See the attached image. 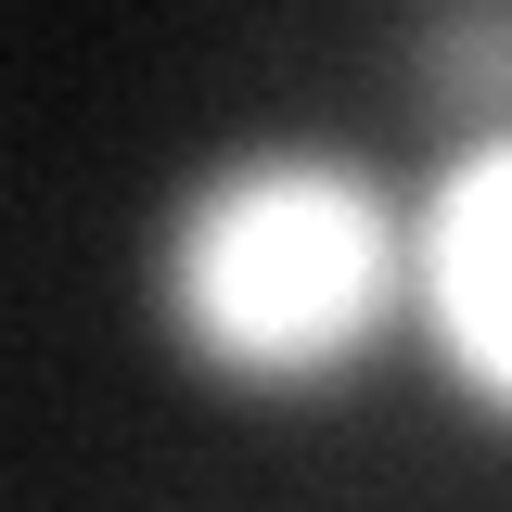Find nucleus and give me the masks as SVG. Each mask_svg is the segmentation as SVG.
I'll return each instance as SVG.
<instances>
[{
  "mask_svg": "<svg viewBox=\"0 0 512 512\" xmlns=\"http://www.w3.org/2000/svg\"><path fill=\"white\" fill-rule=\"evenodd\" d=\"M154 333L231 397H333L410 333V205L333 141H244L154 218Z\"/></svg>",
  "mask_w": 512,
  "mask_h": 512,
  "instance_id": "obj_1",
  "label": "nucleus"
},
{
  "mask_svg": "<svg viewBox=\"0 0 512 512\" xmlns=\"http://www.w3.org/2000/svg\"><path fill=\"white\" fill-rule=\"evenodd\" d=\"M410 333L487 423H512V128L461 141L436 205H410Z\"/></svg>",
  "mask_w": 512,
  "mask_h": 512,
  "instance_id": "obj_2",
  "label": "nucleus"
},
{
  "mask_svg": "<svg viewBox=\"0 0 512 512\" xmlns=\"http://www.w3.org/2000/svg\"><path fill=\"white\" fill-rule=\"evenodd\" d=\"M410 90L461 141H500L512 128V0H436L423 39H410Z\"/></svg>",
  "mask_w": 512,
  "mask_h": 512,
  "instance_id": "obj_3",
  "label": "nucleus"
}]
</instances>
